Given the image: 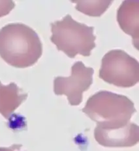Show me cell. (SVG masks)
Returning a JSON list of instances; mask_svg holds the SVG:
<instances>
[{"label":"cell","mask_w":139,"mask_h":151,"mask_svg":"<svg viewBox=\"0 0 139 151\" xmlns=\"http://www.w3.org/2000/svg\"><path fill=\"white\" fill-rule=\"evenodd\" d=\"M99 78L117 87L134 86L139 81L138 61L123 50H111L102 59Z\"/></svg>","instance_id":"4"},{"label":"cell","mask_w":139,"mask_h":151,"mask_svg":"<svg viewBox=\"0 0 139 151\" xmlns=\"http://www.w3.org/2000/svg\"><path fill=\"white\" fill-rule=\"evenodd\" d=\"M43 52L37 33L23 24H10L0 29V56L12 67L26 68L36 63Z\"/></svg>","instance_id":"1"},{"label":"cell","mask_w":139,"mask_h":151,"mask_svg":"<svg viewBox=\"0 0 139 151\" xmlns=\"http://www.w3.org/2000/svg\"><path fill=\"white\" fill-rule=\"evenodd\" d=\"M83 112L96 122L97 127L113 129L128 124L136 109L127 96L101 91L88 100Z\"/></svg>","instance_id":"2"},{"label":"cell","mask_w":139,"mask_h":151,"mask_svg":"<svg viewBox=\"0 0 139 151\" xmlns=\"http://www.w3.org/2000/svg\"><path fill=\"white\" fill-rule=\"evenodd\" d=\"M22 145L14 144L9 147H0V151H21Z\"/></svg>","instance_id":"11"},{"label":"cell","mask_w":139,"mask_h":151,"mask_svg":"<svg viewBox=\"0 0 139 151\" xmlns=\"http://www.w3.org/2000/svg\"><path fill=\"white\" fill-rule=\"evenodd\" d=\"M14 6L12 1H0V18L8 14Z\"/></svg>","instance_id":"10"},{"label":"cell","mask_w":139,"mask_h":151,"mask_svg":"<svg viewBox=\"0 0 139 151\" xmlns=\"http://www.w3.org/2000/svg\"><path fill=\"white\" fill-rule=\"evenodd\" d=\"M78 11L90 17H99L109 7L112 1H72Z\"/></svg>","instance_id":"9"},{"label":"cell","mask_w":139,"mask_h":151,"mask_svg":"<svg viewBox=\"0 0 139 151\" xmlns=\"http://www.w3.org/2000/svg\"><path fill=\"white\" fill-rule=\"evenodd\" d=\"M94 137L98 143L105 147H131L138 142L139 128L137 124L132 122L118 128L109 129L96 127Z\"/></svg>","instance_id":"6"},{"label":"cell","mask_w":139,"mask_h":151,"mask_svg":"<svg viewBox=\"0 0 139 151\" xmlns=\"http://www.w3.org/2000/svg\"><path fill=\"white\" fill-rule=\"evenodd\" d=\"M94 70L86 67L82 61L75 63L69 77L58 76L54 80V91L56 95H65L71 106H78L83 101V93L93 83Z\"/></svg>","instance_id":"5"},{"label":"cell","mask_w":139,"mask_h":151,"mask_svg":"<svg viewBox=\"0 0 139 151\" xmlns=\"http://www.w3.org/2000/svg\"><path fill=\"white\" fill-rule=\"evenodd\" d=\"M27 97L28 94L23 93L15 83L4 86L0 81V114L9 119Z\"/></svg>","instance_id":"8"},{"label":"cell","mask_w":139,"mask_h":151,"mask_svg":"<svg viewBox=\"0 0 139 151\" xmlns=\"http://www.w3.org/2000/svg\"><path fill=\"white\" fill-rule=\"evenodd\" d=\"M117 20L121 29L132 37L135 48H138L139 1H125L117 12Z\"/></svg>","instance_id":"7"},{"label":"cell","mask_w":139,"mask_h":151,"mask_svg":"<svg viewBox=\"0 0 139 151\" xmlns=\"http://www.w3.org/2000/svg\"><path fill=\"white\" fill-rule=\"evenodd\" d=\"M93 29V27L78 22L67 14L62 20L51 24L50 40L69 58H74L77 55L90 56L96 47Z\"/></svg>","instance_id":"3"}]
</instances>
